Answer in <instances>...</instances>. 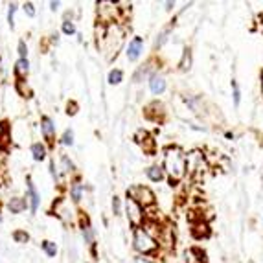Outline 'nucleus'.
I'll use <instances>...</instances> for the list:
<instances>
[{
  "instance_id": "nucleus-19",
  "label": "nucleus",
  "mask_w": 263,
  "mask_h": 263,
  "mask_svg": "<svg viewBox=\"0 0 263 263\" xmlns=\"http://www.w3.org/2000/svg\"><path fill=\"white\" fill-rule=\"evenodd\" d=\"M190 65H192V54H190V50H184L183 61H181V68H183V70H188Z\"/></svg>"
},
{
  "instance_id": "nucleus-17",
  "label": "nucleus",
  "mask_w": 263,
  "mask_h": 263,
  "mask_svg": "<svg viewBox=\"0 0 263 263\" xmlns=\"http://www.w3.org/2000/svg\"><path fill=\"white\" fill-rule=\"evenodd\" d=\"M122 77H124L122 70H113V72L109 74V83H111V85H118L120 81H122Z\"/></svg>"
},
{
  "instance_id": "nucleus-8",
  "label": "nucleus",
  "mask_w": 263,
  "mask_h": 263,
  "mask_svg": "<svg viewBox=\"0 0 263 263\" xmlns=\"http://www.w3.org/2000/svg\"><path fill=\"white\" fill-rule=\"evenodd\" d=\"M151 85V92L153 94H162V92L166 91V79L162 77V75H153L149 81Z\"/></svg>"
},
{
  "instance_id": "nucleus-15",
  "label": "nucleus",
  "mask_w": 263,
  "mask_h": 263,
  "mask_svg": "<svg viewBox=\"0 0 263 263\" xmlns=\"http://www.w3.org/2000/svg\"><path fill=\"white\" fill-rule=\"evenodd\" d=\"M199 254V248H190L186 252V263H203L204 258H195Z\"/></svg>"
},
{
  "instance_id": "nucleus-5",
  "label": "nucleus",
  "mask_w": 263,
  "mask_h": 263,
  "mask_svg": "<svg viewBox=\"0 0 263 263\" xmlns=\"http://www.w3.org/2000/svg\"><path fill=\"white\" fill-rule=\"evenodd\" d=\"M125 210H127V217H129V221L134 226L142 225V221H144V210H142V206H140L134 199L127 197V201H125Z\"/></svg>"
},
{
  "instance_id": "nucleus-31",
  "label": "nucleus",
  "mask_w": 263,
  "mask_h": 263,
  "mask_svg": "<svg viewBox=\"0 0 263 263\" xmlns=\"http://www.w3.org/2000/svg\"><path fill=\"white\" fill-rule=\"evenodd\" d=\"M259 91H261V96H263V72H261V77H259Z\"/></svg>"
},
{
  "instance_id": "nucleus-26",
  "label": "nucleus",
  "mask_w": 263,
  "mask_h": 263,
  "mask_svg": "<svg viewBox=\"0 0 263 263\" xmlns=\"http://www.w3.org/2000/svg\"><path fill=\"white\" fill-rule=\"evenodd\" d=\"M63 32L68 33V35H72V33L75 32V26L72 24V22H65V24H63Z\"/></svg>"
},
{
  "instance_id": "nucleus-7",
  "label": "nucleus",
  "mask_w": 263,
  "mask_h": 263,
  "mask_svg": "<svg viewBox=\"0 0 263 263\" xmlns=\"http://www.w3.org/2000/svg\"><path fill=\"white\" fill-rule=\"evenodd\" d=\"M142 54V39L140 37H134L133 41L129 43V50H127V57L129 61H136Z\"/></svg>"
},
{
  "instance_id": "nucleus-21",
  "label": "nucleus",
  "mask_w": 263,
  "mask_h": 263,
  "mask_svg": "<svg viewBox=\"0 0 263 263\" xmlns=\"http://www.w3.org/2000/svg\"><path fill=\"white\" fill-rule=\"evenodd\" d=\"M61 142H63L65 145H72V142H74V133H72V131H65L63 138H61Z\"/></svg>"
},
{
  "instance_id": "nucleus-29",
  "label": "nucleus",
  "mask_w": 263,
  "mask_h": 263,
  "mask_svg": "<svg viewBox=\"0 0 263 263\" xmlns=\"http://www.w3.org/2000/svg\"><path fill=\"white\" fill-rule=\"evenodd\" d=\"M24 10L28 11V15H30V17L35 15V10H33V4H32V2H26V4H24Z\"/></svg>"
},
{
  "instance_id": "nucleus-24",
  "label": "nucleus",
  "mask_w": 263,
  "mask_h": 263,
  "mask_svg": "<svg viewBox=\"0 0 263 263\" xmlns=\"http://www.w3.org/2000/svg\"><path fill=\"white\" fill-rule=\"evenodd\" d=\"M15 11H17V6L11 4L10 6V11H8V22H10L11 28H13V17H15Z\"/></svg>"
},
{
  "instance_id": "nucleus-6",
  "label": "nucleus",
  "mask_w": 263,
  "mask_h": 263,
  "mask_svg": "<svg viewBox=\"0 0 263 263\" xmlns=\"http://www.w3.org/2000/svg\"><path fill=\"white\" fill-rule=\"evenodd\" d=\"M203 166H204V158H203V155H201L199 151H194V153H192V155L186 158V169H190L192 173L201 171V169H203Z\"/></svg>"
},
{
  "instance_id": "nucleus-23",
  "label": "nucleus",
  "mask_w": 263,
  "mask_h": 263,
  "mask_svg": "<svg viewBox=\"0 0 263 263\" xmlns=\"http://www.w3.org/2000/svg\"><path fill=\"white\" fill-rule=\"evenodd\" d=\"M83 237H85L86 243L92 241V230H91V226L89 225H83Z\"/></svg>"
},
{
  "instance_id": "nucleus-13",
  "label": "nucleus",
  "mask_w": 263,
  "mask_h": 263,
  "mask_svg": "<svg viewBox=\"0 0 263 263\" xmlns=\"http://www.w3.org/2000/svg\"><path fill=\"white\" fill-rule=\"evenodd\" d=\"M32 153H33V158H35V160H43L44 156H46V149H44L43 144H33Z\"/></svg>"
},
{
  "instance_id": "nucleus-4",
  "label": "nucleus",
  "mask_w": 263,
  "mask_h": 263,
  "mask_svg": "<svg viewBox=\"0 0 263 263\" xmlns=\"http://www.w3.org/2000/svg\"><path fill=\"white\" fill-rule=\"evenodd\" d=\"M127 197L134 199L136 203L142 206H147V204H153L155 203V195L151 192L149 188H144V186H133V188L127 190Z\"/></svg>"
},
{
  "instance_id": "nucleus-3",
  "label": "nucleus",
  "mask_w": 263,
  "mask_h": 263,
  "mask_svg": "<svg viewBox=\"0 0 263 263\" xmlns=\"http://www.w3.org/2000/svg\"><path fill=\"white\" fill-rule=\"evenodd\" d=\"M134 248L140 250L142 254H147V252H153V250H155L156 243L145 230L136 228V230H134Z\"/></svg>"
},
{
  "instance_id": "nucleus-16",
  "label": "nucleus",
  "mask_w": 263,
  "mask_h": 263,
  "mask_svg": "<svg viewBox=\"0 0 263 263\" xmlns=\"http://www.w3.org/2000/svg\"><path fill=\"white\" fill-rule=\"evenodd\" d=\"M28 59H19L17 61V65H15V70H17V74L19 75H24L28 74Z\"/></svg>"
},
{
  "instance_id": "nucleus-2",
  "label": "nucleus",
  "mask_w": 263,
  "mask_h": 263,
  "mask_svg": "<svg viewBox=\"0 0 263 263\" xmlns=\"http://www.w3.org/2000/svg\"><path fill=\"white\" fill-rule=\"evenodd\" d=\"M103 39H105V43L102 46L107 52V57L111 59V57H114V55L118 54V50L124 44V30L120 26H116V24H113V26L107 28V33L103 35Z\"/></svg>"
},
{
  "instance_id": "nucleus-18",
  "label": "nucleus",
  "mask_w": 263,
  "mask_h": 263,
  "mask_svg": "<svg viewBox=\"0 0 263 263\" xmlns=\"http://www.w3.org/2000/svg\"><path fill=\"white\" fill-rule=\"evenodd\" d=\"M81 190H83V186H81L79 183H75L74 186H72V190H70V197H72V201H79L81 199Z\"/></svg>"
},
{
  "instance_id": "nucleus-27",
  "label": "nucleus",
  "mask_w": 263,
  "mask_h": 263,
  "mask_svg": "<svg viewBox=\"0 0 263 263\" xmlns=\"http://www.w3.org/2000/svg\"><path fill=\"white\" fill-rule=\"evenodd\" d=\"M19 54H21V59H26V44H24V41L19 43Z\"/></svg>"
},
{
  "instance_id": "nucleus-20",
  "label": "nucleus",
  "mask_w": 263,
  "mask_h": 263,
  "mask_svg": "<svg viewBox=\"0 0 263 263\" xmlns=\"http://www.w3.org/2000/svg\"><path fill=\"white\" fill-rule=\"evenodd\" d=\"M43 248H44V252L48 254V256H55V252H57L55 243H52V241H44L43 243Z\"/></svg>"
},
{
  "instance_id": "nucleus-32",
  "label": "nucleus",
  "mask_w": 263,
  "mask_h": 263,
  "mask_svg": "<svg viewBox=\"0 0 263 263\" xmlns=\"http://www.w3.org/2000/svg\"><path fill=\"white\" fill-rule=\"evenodd\" d=\"M136 263H151L149 259H145V258H136Z\"/></svg>"
},
{
  "instance_id": "nucleus-22",
  "label": "nucleus",
  "mask_w": 263,
  "mask_h": 263,
  "mask_svg": "<svg viewBox=\"0 0 263 263\" xmlns=\"http://www.w3.org/2000/svg\"><path fill=\"white\" fill-rule=\"evenodd\" d=\"M13 237H15L17 243H26L28 241V234H26V232H15V234H13Z\"/></svg>"
},
{
  "instance_id": "nucleus-14",
  "label": "nucleus",
  "mask_w": 263,
  "mask_h": 263,
  "mask_svg": "<svg viewBox=\"0 0 263 263\" xmlns=\"http://www.w3.org/2000/svg\"><path fill=\"white\" fill-rule=\"evenodd\" d=\"M232 100H234V105L239 107V103H241V91H239L236 79H232Z\"/></svg>"
},
{
  "instance_id": "nucleus-10",
  "label": "nucleus",
  "mask_w": 263,
  "mask_h": 263,
  "mask_svg": "<svg viewBox=\"0 0 263 263\" xmlns=\"http://www.w3.org/2000/svg\"><path fill=\"white\" fill-rule=\"evenodd\" d=\"M28 195H30V203H32V212H37L39 195H37V192H35V186H33L32 179H28Z\"/></svg>"
},
{
  "instance_id": "nucleus-1",
  "label": "nucleus",
  "mask_w": 263,
  "mask_h": 263,
  "mask_svg": "<svg viewBox=\"0 0 263 263\" xmlns=\"http://www.w3.org/2000/svg\"><path fill=\"white\" fill-rule=\"evenodd\" d=\"M164 169L173 183H179L186 173V156L179 147H167L164 155Z\"/></svg>"
},
{
  "instance_id": "nucleus-30",
  "label": "nucleus",
  "mask_w": 263,
  "mask_h": 263,
  "mask_svg": "<svg viewBox=\"0 0 263 263\" xmlns=\"http://www.w3.org/2000/svg\"><path fill=\"white\" fill-rule=\"evenodd\" d=\"M113 210H114V214H120V199L118 197L113 199Z\"/></svg>"
},
{
  "instance_id": "nucleus-9",
  "label": "nucleus",
  "mask_w": 263,
  "mask_h": 263,
  "mask_svg": "<svg viewBox=\"0 0 263 263\" xmlns=\"http://www.w3.org/2000/svg\"><path fill=\"white\" fill-rule=\"evenodd\" d=\"M43 134L44 138L48 140V142H54V134H55V125L52 124V120L50 118H43Z\"/></svg>"
},
{
  "instance_id": "nucleus-12",
  "label": "nucleus",
  "mask_w": 263,
  "mask_h": 263,
  "mask_svg": "<svg viewBox=\"0 0 263 263\" xmlns=\"http://www.w3.org/2000/svg\"><path fill=\"white\" fill-rule=\"evenodd\" d=\"M147 177L151 179V181H162V177H164V171H162V167L158 166H151L149 169H147Z\"/></svg>"
},
{
  "instance_id": "nucleus-25",
  "label": "nucleus",
  "mask_w": 263,
  "mask_h": 263,
  "mask_svg": "<svg viewBox=\"0 0 263 263\" xmlns=\"http://www.w3.org/2000/svg\"><path fill=\"white\" fill-rule=\"evenodd\" d=\"M167 33H169V30H164V32H162L160 35H158V37H160V39L156 41V48H160L162 44H164V43H166V41H167Z\"/></svg>"
},
{
  "instance_id": "nucleus-28",
  "label": "nucleus",
  "mask_w": 263,
  "mask_h": 263,
  "mask_svg": "<svg viewBox=\"0 0 263 263\" xmlns=\"http://www.w3.org/2000/svg\"><path fill=\"white\" fill-rule=\"evenodd\" d=\"M61 162H63V166H65V171H72V162L68 160V158H66V156H63V158H61Z\"/></svg>"
},
{
  "instance_id": "nucleus-11",
  "label": "nucleus",
  "mask_w": 263,
  "mask_h": 263,
  "mask_svg": "<svg viewBox=\"0 0 263 263\" xmlns=\"http://www.w3.org/2000/svg\"><path fill=\"white\" fill-rule=\"evenodd\" d=\"M8 208H10L13 214H19V212H22V210L26 208V201H24V199H19V197L11 199L10 204H8Z\"/></svg>"
}]
</instances>
